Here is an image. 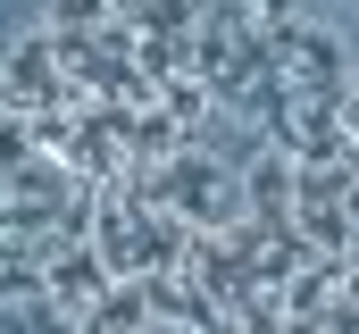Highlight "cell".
Masks as SVG:
<instances>
[{"label": "cell", "instance_id": "1", "mask_svg": "<svg viewBox=\"0 0 359 334\" xmlns=\"http://www.w3.org/2000/svg\"><path fill=\"white\" fill-rule=\"evenodd\" d=\"M351 126H359V92H351Z\"/></svg>", "mask_w": 359, "mask_h": 334}]
</instances>
